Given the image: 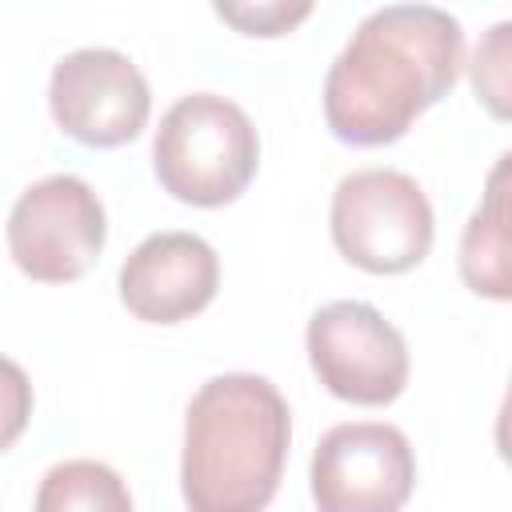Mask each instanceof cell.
Listing matches in <instances>:
<instances>
[{
    "mask_svg": "<svg viewBox=\"0 0 512 512\" xmlns=\"http://www.w3.org/2000/svg\"><path fill=\"white\" fill-rule=\"evenodd\" d=\"M464 28L436 4L368 12L324 76L328 132L352 148L396 144L420 112L456 88Z\"/></svg>",
    "mask_w": 512,
    "mask_h": 512,
    "instance_id": "obj_1",
    "label": "cell"
},
{
    "mask_svg": "<svg viewBox=\"0 0 512 512\" xmlns=\"http://www.w3.org/2000/svg\"><path fill=\"white\" fill-rule=\"evenodd\" d=\"M288 440L292 412L268 376L224 372L200 384L180 452L188 512H264L280 488Z\"/></svg>",
    "mask_w": 512,
    "mask_h": 512,
    "instance_id": "obj_2",
    "label": "cell"
},
{
    "mask_svg": "<svg viewBox=\"0 0 512 512\" xmlns=\"http://www.w3.org/2000/svg\"><path fill=\"white\" fill-rule=\"evenodd\" d=\"M260 136L248 112L216 92L180 96L152 136V172L160 188L192 208L232 204L256 176Z\"/></svg>",
    "mask_w": 512,
    "mask_h": 512,
    "instance_id": "obj_3",
    "label": "cell"
},
{
    "mask_svg": "<svg viewBox=\"0 0 512 512\" xmlns=\"http://www.w3.org/2000/svg\"><path fill=\"white\" fill-rule=\"evenodd\" d=\"M328 228L336 252L372 276L416 268L436 240V216L424 188L396 168L348 172L332 192Z\"/></svg>",
    "mask_w": 512,
    "mask_h": 512,
    "instance_id": "obj_4",
    "label": "cell"
},
{
    "mask_svg": "<svg viewBox=\"0 0 512 512\" xmlns=\"http://www.w3.org/2000/svg\"><path fill=\"white\" fill-rule=\"evenodd\" d=\"M108 240V216L88 180L72 172L28 184L8 212V252L36 284L80 280Z\"/></svg>",
    "mask_w": 512,
    "mask_h": 512,
    "instance_id": "obj_5",
    "label": "cell"
},
{
    "mask_svg": "<svg viewBox=\"0 0 512 512\" xmlns=\"http://www.w3.org/2000/svg\"><path fill=\"white\" fill-rule=\"evenodd\" d=\"M304 348L316 380L344 404L384 408L408 388V344L364 300H332L312 312Z\"/></svg>",
    "mask_w": 512,
    "mask_h": 512,
    "instance_id": "obj_6",
    "label": "cell"
},
{
    "mask_svg": "<svg viewBox=\"0 0 512 512\" xmlns=\"http://www.w3.org/2000/svg\"><path fill=\"white\" fill-rule=\"evenodd\" d=\"M308 480L320 512H400L416 488V456L396 424L348 420L320 436Z\"/></svg>",
    "mask_w": 512,
    "mask_h": 512,
    "instance_id": "obj_7",
    "label": "cell"
},
{
    "mask_svg": "<svg viewBox=\"0 0 512 512\" xmlns=\"http://www.w3.org/2000/svg\"><path fill=\"white\" fill-rule=\"evenodd\" d=\"M48 108L64 136L84 148H120L136 140L152 112L144 72L116 48H76L56 60Z\"/></svg>",
    "mask_w": 512,
    "mask_h": 512,
    "instance_id": "obj_8",
    "label": "cell"
},
{
    "mask_svg": "<svg viewBox=\"0 0 512 512\" xmlns=\"http://www.w3.org/2000/svg\"><path fill=\"white\" fill-rule=\"evenodd\" d=\"M116 288L136 320L180 324L212 304L220 288V260L196 232H152L120 264Z\"/></svg>",
    "mask_w": 512,
    "mask_h": 512,
    "instance_id": "obj_9",
    "label": "cell"
},
{
    "mask_svg": "<svg viewBox=\"0 0 512 512\" xmlns=\"http://www.w3.org/2000/svg\"><path fill=\"white\" fill-rule=\"evenodd\" d=\"M460 280L484 300H512V152L488 176L476 212L460 232Z\"/></svg>",
    "mask_w": 512,
    "mask_h": 512,
    "instance_id": "obj_10",
    "label": "cell"
},
{
    "mask_svg": "<svg viewBox=\"0 0 512 512\" xmlns=\"http://www.w3.org/2000/svg\"><path fill=\"white\" fill-rule=\"evenodd\" d=\"M32 512H132V492L100 460H60L44 472Z\"/></svg>",
    "mask_w": 512,
    "mask_h": 512,
    "instance_id": "obj_11",
    "label": "cell"
},
{
    "mask_svg": "<svg viewBox=\"0 0 512 512\" xmlns=\"http://www.w3.org/2000/svg\"><path fill=\"white\" fill-rule=\"evenodd\" d=\"M468 80L480 108L504 124H512V20H496L480 32L468 56Z\"/></svg>",
    "mask_w": 512,
    "mask_h": 512,
    "instance_id": "obj_12",
    "label": "cell"
},
{
    "mask_svg": "<svg viewBox=\"0 0 512 512\" xmlns=\"http://www.w3.org/2000/svg\"><path fill=\"white\" fill-rule=\"evenodd\" d=\"M216 16L236 24L244 36H284L304 16H312V4L308 0H300V4H284V0H272V4H216Z\"/></svg>",
    "mask_w": 512,
    "mask_h": 512,
    "instance_id": "obj_13",
    "label": "cell"
},
{
    "mask_svg": "<svg viewBox=\"0 0 512 512\" xmlns=\"http://www.w3.org/2000/svg\"><path fill=\"white\" fill-rule=\"evenodd\" d=\"M496 452H500V460L512 468V384H508L504 404H500V412H496Z\"/></svg>",
    "mask_w": 512,
    "mask_h": 512,
    "instance_id": "obj_14",
    "label": "cell"
}]
</instances>
